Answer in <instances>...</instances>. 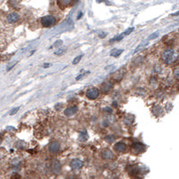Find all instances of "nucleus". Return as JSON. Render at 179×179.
<instances>
[{
  "label": "nucleus",
  "mask_w": 179,
  "mask_h": 179,
  "mask_svg": "<svg viewBox=\"0 0 179 179\" xmlns=\"http://www.w3.org/2000/svg\"><path fill=\"white\" fill-rule=\"evenodd\" d=\"M162 60L166 65H170L174 62L175 59V52L173 49H166L162 52L161 55Z\"/></svg>",
  "instance_id": "f257e3e1"
},
{
  "label": "nucleus",
  "mask_w": 179,
  "mask_h": 179,
  "mask_svg": "<svg viewBox=\"0 0 179 179\" xmlns=\"http://www.w3.org/2000/svg\"><path fill=\"white\" fill-rule=\"evenodd\" d=\"M41 23L43 27H50V26H53L57 23V19L53 15H47L41 18Z\"/></svg>",
  "instance_id": "f03ea898"
},
{
  "label": "nucleus",
  "mask_w": 179,
  "mask_h": 179,
  "mask_svg": "<svg viewBox=\"0 0 179 179\" xmlns=\"http://www.w3.org/2000/svg\"><path fill=\"white\" fill-rule=\"evenodd\" d=\"M99 95V90L97 88H91L86 91V97L90 99H96Z\"/></svg>",
  "instance_id": "7ed1b4c3"
},
{
  "label": "nucleus",
  "mask_w": 179,
  "mask_h": 179,
  "mask_svg": "<svg viewBox=\"0 0 179 179\" xmlns=\"http://www.w3.org/2000/svg\"><path fill=\"white\" fill-rule=\"evenodd\" d=\"M133 30H134V28H129V29H127L126 31H124L123 33H121V34H119L118 36H116V37H115V38H113V39H111L110 40V42H113V41H121L122 39H124L125 36H127V35H129V34H131L133 32Z\"/></svg>",
  "instance_id": "20e7f679"
},
{
  "label": "nucleus",
  "mask_w": 179,
  "mask_h": 179,
  "mask_svg": "<svg viewBox=\"0 0 179 179\" xmlns=\"http://www.w3.org/2000/svg\"><path fill=\"white\" fill-rule=\"evenodd\" d=\"M51 170L54 174H59L61 171V164L58 160L54 159L51 161Z\"/></svg>",
  "instance_id": "39448f33"
},
{
  "label": "nucleus",
  "mask_w": 179,
  "mask_h": 179,
  "mask_svg": "<svg viewBox=\"0 0 179 179\" xmlns=\"http://www.w3.org/2000/svg\"><path fill=\"white\" fill-rule=\"evenodd\" d=\"M83 166V162L81 159H79V158H74V159H73V160L71 161V163H70V166H71V168L74 169V170L80 169Z\"/></svg>",
  "instance_id": "423d86ee"
},
{
  "label": "nucleus",
  "mask_w": 179,
  "mask_h": 179,
  "mask_svg": "<svg viewBox=\"0 0 179 179\" xmlns=\"http://www.w3.org/2000/svg\"><path fill=\"white\" fill-rule=\"evenodd\" d=\"M112 88V83L111 82H105L101 84L100 87V92L103 94H107Z\"/></svg>",
  "instance_id": "0eeeda50"
},
{
  "label": "nucleus",
  "mask_w": 179,
  "mask_h": 179,
  "mask_svg": "<svg viewBox=\"0 0 179 179\" xmlns=\"http://www.w3.org/2000/svg\"><path fill=\"white\" fill-rule=\"evenodd\" d=\"M19 19H20V16L17 13H11L7 15V20L9 24H15V23L18 22Z\"/></svg>",
  "instance_id": "6e6552de"
},
{
  "label": "nucleus",
  "mask_w": 179,
  "mask_h": 179,
  "mask_svg": "<svg viewBox=\"0 0 179 179\" xmlns=\"http://www.w3.org/2000/svg\"><path fill=\"white\" fill-rule=\"evenodd\" d=\"M49 150L51 153H57L60 150V144L57 141H53L49 144Z\"/></svg>",
  "instance_id": "1a4fd4ad"
},
{
  "label": "nucleus",
  "mask_w": 179,
  "mask_h": 179,
  "mask_svg": "<svg viewBox=\"0 0 179 179\" xmlns=\"http://www.w3.org/2000/svg\"><path fill=\"white\" fill-rule=\"evenodd\" d=\"M133 150L136 152V153H140V152H143L145 150V147L142 143L141 142H134L133 144Z\"/></svg>",
  "instance_id": "9d476101"
},
{
  "label": "nucleus",
  "mask_w": 179,
  "mask_h": 179,
  "mask_svg": "<svg viewBox=\"0 0 179 179\" xmlns=\"http://www.w3.org/2000/svg\"><path fill=\"white\" fill-rule=\"evenodd\" d=\"M114 150L118 151V152H123L126 150V144L123 141H119L117 143L115 144L114 146Z\"/></svg>",
  "instance_id": "9b49d317"
},
{
  "label": "nucleus",
  "mask_w": 179,
  "mask_h": 179,
  "mask_svg": "<svg viewBox=\"0 0 179 179\" xmlns=\"http://www.w3.org/2000/svg\"><path fill=\"white\" fill-rule=\"evenodd\" d=\"M78 110V108L76 106H73V107H69L65 110V115L66 116H71L73 115H74Z\"/></svg>",
  "instance_id": "f8f14e48"
},
{
  "label": "nucleus",
  "mask_w": 179,
  "mask_h": 179,
  "mask_svg": "<svg viewBox=\"0 0 179 179\" xmlns=\"http://www.w3.org/2000/svg\"><path fill=\"white\" fill-rule=\"evenodd\" d=\"M101 156L104 159H112L113 157H114V154L110 150H105L102 151Z\"/></svg>",
  "instance_id": "ddd939ff"
},
{
  "label": "nucleus",
  "mask_w": 179,
  "mask_h": 179,
  "mask_svg": "<svg viewBox=\"0 0 179 179\" xmlns=\"http://www.w3.org/2000/svg\"><path fill=\"white\" fill-rule=\"evenodd\" d=\"M123 49H114L111 53H110V56L111 57H118L122 53H123Z\"/></svg>",
  "instance_id": "4468645a"
},
{
  "label": "nucleus",
  "mask_w": 179,
  "mask_h": 179,
  "mask_svg": "<svg viewBox=\"0 0 179 179\" xmlns=\"http://www.w3.org/2000/svg\"><path fill=\"white\" fill-rule=\"evenodd\" d=\"M79 139H80V141H87V139H88V134H87V133L86 132H81L80 133V135H79Z\"/></svg>",
  "instance_id": "2eb2a0df"
},
{
  "label": "nucleus",
  "mask_w": 179,
  "mask_h": 179,
  "mask_svg": "<svg viewBox=\"0 0 179 179\" xmlns=\"http://www.w3.org/2000/svg\"><path fill=\"white\" fill-rule=\"evenodd\" d=\"M115 139H116V137L114 135H108V136H106L105 141H108V143H112L113 141H115Z\"/></svg>",
  "instance_id": "dca6fc26"
},
{
  "label": "nucleus",
  "mask_w": 179,
  "mask_h": 179,
  "mask_svg": "<svg viewBox=\"0 0 179 179\" xmlns=\"http://www.w3.org/2000/svg\"><path fill=\"white\" fill-rule=\"evenodd\" d=\"M82 57H83V55H80V56L76 57L73 60V65H76V64H78V63L81 61Z\"/></svg>",
  "instance_id": "f3484780"
},
{
  "label": "nucleus",
  "mask_w": 179,
  "mask_h": 179,
  "mask_svg": "<svg viewBox=\"0 0 179 179\" xmlns=\"http://www.w3.org/2000/svg\"><path fill=\"white\" fill-rule=\"evenodd\" d=\"M158 32H156L152 33V34L149 37V40H154V39L158 38Z\"/></svg>",
  "instance_id": "a211bd4d"
},
{
  "label": "nucleus",
  "mask_w": 179,
  "mask_h": 179,
  "mask_svg": "<svg viewBox=\"0 0 179 179\" xmlns=\"http://www.w3.org/2000/svg\"><path fill=\"white\" fill-rule=\"evenodd\" d=\"M65 52H66V49H61L56 51V52H55V55H62V54H64Z\"/></svg>",
  "instance_id": "6ab92c4d"
},
{
  "label": "nucleus",
  "mask_w": 179,
  "mask_h": 179,
  "mask_svg": "<svg viewBox=\"0 0 179 179\" xmlns=\"http://www.w3.org/2000/svg\"><path fill=\"white\" fill-rule=\"evenodd\" d=\"M19 108H15L12 109V110H11V112H10V116H14L15 114H16V113H17V111L19 110Z\"/></svg>",
  "instance_id": "aec40b11"
},
{
  "label": "nucleus",
  "mask_w": 179,
  "mask_h": 179,
  "mask_svg": "<svg viewBox=\"0 0 179 179\" xmlns=\"http://www.w3.org/2000/svg\"><path fill=\"white\" fill-rule=\"evenodd\" d=\"M62 43H63L62 41H57V42L54 44V46H55V47H57V46H60V45H62Z\"/></svg>",
  "instance_id": "412c9836"
},
{
  "label": "nucleus",
  "mask_w": 179,
  "mask_h": 179,
  "mask_svg": "<svg viewBox=\"0 0 179 179\" xmlns=\"http://www.w3.org/2000/svg\"><path fill=\"white\" fill-rule=\"evenodd\" d=\"M175 79H178V69L175 70Z\"/></svg>",
  "instance_id": "4be33fe9"
},
{
  "label": "nucleus",
  "mask_w": 179,
  "mask_h": 179,
  "mask_svg": "<svg viewBox=\"0 0 179 179\" xmlns=\"http://www.w3.org/2000/svg\"><path fill=\"white\" fill-rule=\"evenodd\" d=\"M106 35H107V33H106V32L99 33V38H105V37H106Z\"/></svg>",
  "instance_id": "5701e85b"
},
{
  "label": "nucleus",
  "mask_w": 179,
  "mask_h": 179,
  "mask_svg": "<svg viewBox=\"0 0 179 179\" xmlns=\"http://www.w3.org/2000/svg\"><path fill=\"white\" fill-rule=\"evenodd\" d=\"M61 1H62L65 5H67V4L70 2V0H61Z\"/></svg>",
  "instance_id": "b1692460"
},
{
  "label": "nucleus",
  "mask_w": 179,
  "mask_h": 179,
  "mask_svg": "<svg viewBox=\"0 0 179 179\" xmlns=\"http://www.w3.org/2000/svg\"><path fill=\"white\" fill-rule=\"evenodd\" d=\"M51 66V64H45L44 67H49V66Z\"/></svg>",
  "instance_id": "393cba45"
},
{
  "label": "nucleus",
  "mask_w": 179,
  "mask_h": 179,
  "mask_svg": "<svg viewBox=\"0 0 179 179\" xmlns=\"http://www.w3.org/2000/svg\"><path fill=\"white\" fill-rule=\"evenodd\" d=\"M178 12H176V13H175V14H172V15H178Z\"/></svg>",
  "instance_id": "a878e982"
},
{
  "label": "nucleus",
  "mask_w": 179,
  "mask_h": 179,
  "mask_svg": "<svg viewBox=\"0 0 179 179\" xmlns=\"http://www.w3.org/2000/svg\"><path fill=\"white\" fill-rule=\"evenodd\" d=\"M0 143H1V138H0Z\"/></svg>",
  "instance_id": "bb28decb"
}]
</instances>
